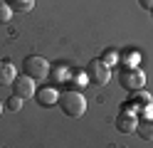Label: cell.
Here are the masks:
<instances>
[{
	"mask_svg": "<svg viewBox=\"0 0 153 148\" xmlns=\"http://www.w3.org/2000/svg\"><path fill=\"white\" fill-rule=\"evenodd\" d=\"M87 82H89V79H87V72H79V69L74 72V69H72V77H69V86H72V89H79V86H84Z\"/></svg>",
	"mask_w": 153,
	"mask_h": 148,
	"instance_id": "9a60e30c",
	"label": "cell"
},
{
	"mask_svg": "<svg viewBox=\"0 0 153 148\" xmlns=\"http://www.w3.org/2000/svg\"><path fill=\"white\" fill-rule=\"evenodd\" d=\"M128 101H131V104L141 111V109L153 106V96H151L148 91H143V89H138V91H133V94H131V99H128Z\"/></svg>",
	"mask_w": 153,
	"mask_h": 148,
	"instance_id": "9c48e42d",
	"label": "cell"
},
{
	"mask_svg": "<svg viewBox=\"0 0 153 148\" xmlns=\"http://www.w3.org/2000/svg\"><path fill=\"white\" fill-rule=\"evenodd\" d=\"M119 84L126 89V91H138L146 84V74L141 72L138 67H121L119 69Z\"/></svg>",
	"mask_w": 153,
	"mask_h": 148,
	"instance_id": "7a4b0ae2",
	"label": "cell"
},
{
	"mask_svg": "<svg viewBox=\"0 0 153 148\" xmlns=\"http://www.w3.org/2000/svg\"><path fill=\"white\" fill-rule=\"evenodd\" d=\"M143 10H153V0H138Z\"/></svg>",
	"mask_w": 153,
	"mask_h": 148,
	"instance_id": "ac0fdd59",
	"label": "cell"
},
{
	"mask_svg": "<svg viewBox=\"0 0 153 148\" xmlns=\"http://www.w3.org/2000/svg\"><path fill=\"white\" fill-rule=\"evenodd\" d=\"M136 133L143 138V141H153V118H138Z\"/></svg>",
	"mask_w": 153,
	"mask_h": 148,
	"instance_id": "8fae6325",
	"label": "cell"
},
{
	"mask_svg": "<svg viewBox=\"0 0 153 148\" xmlns=\"http://www.w3.org/2000/svg\"><path fill=\"white\" fill-rule=\"evenodd\" d=\"M87 79H89V84H97V86H104V84H109V79H111V69L101 62V59H91V62L87 64Z\"/></svg>",
	"mask_w": 153,
	"mask_h": 148,
	"instance_id": "277c9868",
	"label": "cell"
},
{
	"mask_svg": "<svg viewBox=\"0 0 153 148\" xmlns=\"http://www.w3.org/2000/svg\"><path fill=\"white\" fill-rule=\"evenodd\" d=\"M10 17H13V7L7 0H0V25H5V22H10Z\"/></svg>",
	"mask_w": 153,
	"mask_h": 148,
	"instance_id": "2e32d148",
	"label": "cell"
},
{
	"mask_svg": "<svg viewBox=\"0 0 153 148\" xmlns=\"http://www.w3.org/2000/svg\"><path fill=\"white\" fill-rule=\"evenodd\" d=\"M119 57H121V52H119V49H106V52H104L99 59H101V62L111 69V67H116V64H119Z\"/></svg>",
	"mask_w": 153,
	"mask_h": 148,
	"instance_id": "5bb4252c",
	"label": "cell"
},
{
	"mask_svg": "<svg viewBox=\"0 0 153 148\" xmlns=\"http://www.w3.org/2000/svg\"><path fill=\"white\" fill-rule=\"evenodd\" d=\"M7 109H10V111H20V109H22V99L13 94L10 99H7Z\"/></svg>",
	"mask_w": 153,
	"mask_h": 148,
	"instance_id": "e0dca14e",
	"label": "cell"
},
{
	"mask_svg": "<svg viewBox=\"0 0 153 148\" xmlns=\"http://www.w3.org/2000/svg\"><path fill=\"white\" fill-rule=\"evenodd\" d=\"M0 114H3V104H0Z\"/></svg>",
	"mask_w": 153,
	"mask_h": 148,
	"instance_id": "d6986e66",
	"label": "cell"
},
{
	"mask_svg": "<svg viewBox=\"0 0 153 148\" xmlns=\"http://www.w3.org/2000/svg\"><path fill=\"white\" fill-rule=\"evenodd\" d=\"M151 13H153V10H151Z\"/></svg>",
	"mask_w": 153,
	"mask_h": 148,
	"instance_id": "ffe728a7",
	"label": "cell"
},
{
	"mask_svg": "<svg viewBox=\"0 0 153 148\" xmlns=\"http://www.w3.org/2000/svg\"><path fill=\"white\" fill-rule=\"evenodd\" d=\"M136 126H138V116L136 114H119L116 116V128L121 133H136Z\"/></svg>",
	"mask_w": 153,
	"mask_h": 148,
	"instance_id": "52a82bcc",
	"label": "cell"
},
{
	"mask_svg": "<svg viewBox=\"0 0 153 148\" xmlns=\"http://www.w3.org/2000/svg\"><path fill=\"white\" fill-rule=\"evenodd\" d=\"M59 109L64 116L69 118H79L84 116V111H87V99H84V94L79 91V89H67V91L59 94Z\"/></svg>",
	"mask_w": 153,
	"mask_h": 148,
	"instance_id": "6da1fadb",
	"label": "cell"
},
{
	"mask_svg": "<svg viewBox=\"0 0 153 148\" xmlns=\"http://www.w3.org/2000/svg\"><path fill=\"white\" fill-rule=\"evenodd\" d=\"M35 99L40 106H54L59 101V91H57V86H42V89H37Z\"/></svg>",
	"mask_w": 153,
	"mask_h": 148,
	"instance_id": "8992f818",
	"label": "cell"
},
{
	"mask_svg": "<svg viewBox=\"0 0 153 148\" xmlns=\"http://www.w3.org/2000/svg\"><path fill=\"white\" fill-rule=\"evenodd\" d=\"M50 77L54 79V86H57V84H64V82L69 84V77H72V69L67 67V64H57V67H54V72H52Z\"/></svg>",
	"mask_w": 153,
	"mask_h": 148,
	"instance_id": "7c38bea8",
	"label": "cell"
},
{
	"mask_svg": "<svg viewBox=\"0 0 153 148\" xmlns=\"http://www.w3.org/2000/svg\"><path fill=\"white\" fill-rule=\"evenodd\" d=\"M13 7V13H30L35 7V0H7Z\"/></svg>",
	"mask_w": 153,
	"mask_h": 148,
	"instance_id": "4fadbf2b",
	"label": "cell"
},
{
	"mask_svg": "<svg viewBox=\"0 0 153 148\" xmlns=\"http://www.w3.org/2000/svg\"><path fill=\"white\" fill-rule=\"evenodd\" d=\"M138 62H141V52L138 49H126V52H121V57H119L121 67H138Z\"/></svg>",
	"mask_w": 153,
	"mask_h": 148,
	"instance_id": "30bf717a",
	"label": "cell"
},
{
	"mask_svg": "<svg viewBox=\"0 0 153 148\" xmlns=\"http://www.w3.org/2000/svg\"><path fill=\"white\" fill-rule=\"evenodd\" d=\"M13 86V94L15 96H20V99H32L37 94V84H35V79L32 77H27V74H17L15 77V82L10 84Z\"/></svg>",
	"mask_w": 153,
	"mask_h": 148,
	"instance_id": "5b68a950",
	"label": "cell"
},
{
	"mask_svg": "<svg viewBox=\"0 0 153 148\" xmlns=\"http://www.w3.org/2000/svg\"><path fill=\"white\" fill-rule=\"evenodd\" d=\"M15 77H17V72H15L13 62H7V59H0V86L13 84V82H15Z\"/></svg>",
	"mask_w": 153,
	"mask_h": 148,
	"instance_id": "ba28073f",
	"label": "cell"
},
{
	"mask_svg": "<svg viewBox=\"0 0 153 148\" xmlns=\"http://www.w3.org/2000/svg\"><path fill=\"white\" fill-rule=\"evenodd\" d=\"M22 72L32 79H45V77H50V62L42 54H27L22 62Z\"/></svg>",
	"mask_w": 153,
	"mask_h": 148,
	"instance_id": "3957f363",
	"label": "cell"
}]
</instances>
